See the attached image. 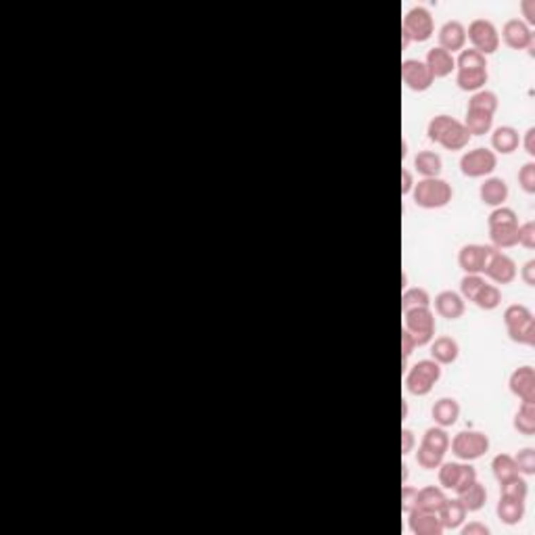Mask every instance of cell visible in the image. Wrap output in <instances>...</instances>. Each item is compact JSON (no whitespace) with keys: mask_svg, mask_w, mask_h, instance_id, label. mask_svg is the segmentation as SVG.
<instances>
[{"mask_svg":"<svg viewBox=\"0 0 535 535\" xmlns=\"http://www.w3.org/2000/svg\"><path fill=\"white\" fill-rule=\"evenodd\" d=\"M412 199L422 209H441L454 199V189L443 178H422L412 189Z\"/></svg>","mask_w":535,"mask_h":535,"instance_id":"6da1fadb","label":"cell"},{"mask_svg":"<svg viewBox=\"0 0 535 535\" xmlns=\"http://www.w3.org/2000/svg\"><path fill=\"white\" fill-rule=\"evenodd\" d=\"M441 379V366L435 360H418L405 374V389L414 398H424Z\"/></svg>","mask_w":535,"mask_h":535,"instance_id":"7a4b0ae2","label":"cell"},{"mask_svg":"<svg viewBox=\"0 0 535 535\" xmlns=\"http://www.w3.org/2000/svg\"><path fill=\"white\" fill-rule=\"evenodd\" d=\"M403 331L414 339L416 347H424L435 336V314L431 308H414L403 312Z\"/></svg>","mask_w":535,"mask_h":535,"instance_id":"3957f363","label":"cell"},{"mask_svg":"<svg viewBox=\"0 0 535 535\" xmlns=\"http://www.w3.org/2000/svg\"><path fill=\"white\" fill-rule=\"evenodd\" d=\"M467 40H470L472 49L477 53L485 55H493L500 49V34L498 27L493 25V21L485 19V17H477L468 23Z\"/></svg>","mask_w":535,"mask_h":535,"instance_id":"277c9868","label":"cell"},{"mask_svg":"<svg viewBox=\"0 0 535 535\" xmlns=\"http://www.w3.org/2000/svg\"><path fill=\"white\" fill-rule=\"evenodd\" d=\"M452 454L465 462L481 458L489 450V437L481 431H460L450 439Z\"/></svg>","mask_w":535,"mask_h":535,"instance_id":"5b68a950","label":"cell"},{"mask_svg":"<svg viewBox=\"0 0 535 535\" xmlns=\"http://www.w3.org/2000/svg\"><path fill=\"white\" fill-rule=\"evenodd\" d=\"M496 165H498L496 153L489 149H483V146L467 151L460 157V172L467 178H485L496 170Z\"/></svg>","mask_w":535,"mask_h":535,"instance_id":"8992f818","label":"cell"},{"mask_svg":"<svg viewBox=\"0 0 535 535\" xmlns=\"http://www.w3.org/2000/svg\"><path fill=\"white\" fill-rule=\"evenodd\" d=\"M401 30L410 36L412 42H427L435 32L433 15L424 6H412L403 17Z\"/></svg>","mask_w":535,"mask_h":535,"instance_id":"52a82bcc","label":"cell"},{"mask_svg":"<svg viewBox=\"0 0 535 535\" xmlns=\"http://www.w3.org/2000/svg\"><path fill=\"white\" fill-rule=\"evenodd\" d=\"M401 80L412 92H424L435 82L431 69L420 59H405L401 63Z\"/></svg>","mask_w":535,"mask_h":535,"instance_id":"ba28073f","label":"cell"},{"mask_svg":"<svg viewBox=\"0 0 535 535\" xmlns=\"http://www.w3.org/2000/svg\"><path fill=\"white\" fill-rule=\"evenodd\" d=\"M493 251L496 247L491 245H477V243L465 245L458 253V266L465 270V274H483Z\"/></svg>","mask_w":535,"mask_h":535,"instance_id":"9c48e42d","label":"cell"},{"mask_svg":"<svg viewBox=\"0 0 535 535\" xmlns=\"http://www.w3.org/2000/svg\"><path fill=\"white\" fill-rule=\"evenodd\" d=\"M483 274L489 280L498 282V284H510L517 278V264H515V260L510 256H506L500 249H496L491 253L485 270H483Z\"/></svg>","mask_w":535,"mask_h":535,"instance_id":"30bf717a","label":"cell"},{"mask_svg":"<svg viewBox=\"0 0 535 535\" xmlns=\"http://www.w3.org/2000/svg\"><path fill=\"white\" fill-rule=\"evenodd\" d=\"M502 38L504 44L512 51L534 49V34L523 19H508L502 27Z\"/></svg>","mask_w":535,"mask_h":535,"instance_id":"8fae6325","label":"cell"},{"mask_svg":"<svg viewBox=\"0 0 535 535\" xmlns=\"http://www.w3.org/2000/svg\"><path fill=\"white\" fill-rule=\"evenodd\" d=\"M408 527L414 535H441L443 534V525L439 521L437 512H429V510H420V508H412L408 515Z\"/></svg>","mask_w":535,"mask_h":535,"instance_id":"7c38bea8","label":"cell"},{"mask_svg":"<svg viewBox=\"0 0 535 535\" xmlns=\"http://www.w3.org/2000/svg\"><path fill=\"white\" fill-rule=\"evenodd\" d=\"M439 49L448 51L450 55L456 53V51H465V44H467V27L462 21L458 19H452V21H446L441 27H439Z\"/></svg>","mask_w":535,"mask_h":535,"instance_id":"4fadbf2b","label":"cell"},{"mask_svg":"<svg viewBox=\"0 0 535 535\" xmlns=\"http://www.w3.org/2000/svg\"><path fill=\"white\" fill-rule=\"evenodd\" d=\"M510 394L521 401H535V370L531 366H519L508 379Z\"/></svg>","mask_w":535,"mask_h":535,"instance_id":"5bb4252c","label":"cell"},{"mask_svg":"<svg viewBox=\"0 0 535 535\" xmlns=\"http://www.w3.org/2000/svg\"><path fill=\"white\" fill-rule=\"evenodd\" d=\"M435 312L437 316L446 318V320H458L465 314V299L456 293V291H441L437 293L435 301Z\"/></svg>","mask_w":535,"mask_h":535,"instance_id":"9a60e30c","label":"cell"},{"mask_svg":"<svg viewBox=\"0 0 535 535\" xmlns=\"http://www.w3.org/2000/svg\"><path fill=\"white\" fill-rule=\"evenodd\" d=\"M437 515H439V521L443 525V531H456L467 521L468 512L467 508H465V504L458 498H452V500L448 498L443 502V506L437 510Z\"/></svg>","mask_w":535,"mask_h":535,"instance_id":"2e32d148","label":"cell"},{"mask_svg":"<svg viewBox=\"0 0 535 535\" xmlns=\"http://www.w3.org/2000/svg\"><path fill=\"white\" fill-rule=\"evenodd\" d=\"M460 355V345L452 336H437L431 341V360H435L439 366L454 364Z\"/></svg>","mask_w":535,"mask_h":535,"instance_id":"e0dca14e","label":"cell"},{"mask_svg":"<svg viewBox=\"0 0 535 535\" xmlns=\"http://www.w3.org/2000/svg\"><path fill=\"white\" fill-rule=\"evenodd\" d=\"M431 416L437 427H443V429L454 427L460 418V403L454 398H439L433 403Z\"/></svg>","mask_w":535,"mask_h":535,"instance_id":"ac0fdd59","label":"cell"},{"mask_svg":"<svg viewBox=\"0 0 535 535\" xmlns=\"http://www.w3.org/2000/svg\"><path fill=\"white\" fill-rule=\"evenodd\" d=\"M424 63L431 69V73H433L435 80H437V77H448V75L456 69V59H454V55H450L448 51H443V49H439V46H435V49H431V51L427 53Z\"/></svg>","mask_w":535,"mask_h":535,"instance_id":"d6986e66","label":"cell"},{"mask_svg":"<svg viewBox=\"0 0 535 535\" xmlns=\"http://www.w3.org/2000/svg\"><path fill=\"white\" fill-rule=\"evenodd\" d=\"M508 184L502 178H487L479 189V197L489 207H502L504 201L508 199Z\"/></svg>","mask_w":535,"mask_h":535,"instance_id":"ffe728a7","label":"cell"},{"mask_svg":"<svg viewBox=\"0 0 535 535\" xmlns=\"http://www.w3.org/2000/svg\"><path fill=\"white\" fill-rule=\"evenodd\" d=\"M498 519L506 525H517L523 521L525 517V500H515V498H506V496H500V502H498Z\"/></svg>","mask_w":535,"mask_h":535,"instance_id":"44dd1931","label":"cell"},{"mask_svg":"<svg viewBox=\"0 0 535 535\" xmlns=\"http://www.w3.org/2000/svg\"><path fill=\"white\" fill-rule=\"evenodd\" d=\"M414 168L422 178H439L443 170V161H441V155L435 151H420L414 157Z\"/></svg>","mask_w":535,"mask_h":535,"instance_id":"7402d4cb","label":"cell"},{"mask_svg":"<svg viewBox=\"0 0 535 535\" xmlns=\"http://www.w3.org/2000/svg\"><path fill=\"white\" fill-rule=\"evenodd\" d=\"M519 144H521V138H519V132L512 126H500L491 134V146H493L496 153L510 155L519 149Z\"/></svg>","mask_w":535,"mask_h":535,"instance_id":"603a6c76","label":"cell"},{"mask_svg":"<svg viewBox=\"0 0 535 535\" xmlns=\"http://www.w3.org/2000/svg\"><path fill=\"white\" fill-rule=\"evenodd\" d=\"M489 241H491V247H496V249H510V247L519 245V222L504 224V226H491Z\"/></svg>","mask_w":535,"mask_h":535,"instance_id":"cb8c5ba5","label":"cell"},{"mask_svg":"<svg viewBox=\"0 0 535 535\" xmlns=\"http://www.w3.org/2000/svg\"><path fill=\"white\" fill-rule=\"evenodd\" d=\"M446 493L441 487L437 485H427L422 489H418V496H416V506L414 508H420V510H429V512H437L443 502H446Z\"/></svg>","mask_w":535,"mask_h":535,"instance_id":"d4e9b609","label":"cell"},{"mask_svg":"<svg viewBox=\"0 0 535 535\" xmlns=\"http://www.w3.org/2000/svg\"><path fill=\"white\" fill-rule=\"evenodd\" d=\"M489 75L487 69H458L456 71V84L465 92H479L487 84Z\"/></svg>","mask_w":535,"mask_h":535,"instance_id":"484cf974","label":"cell"},{"mask_svg":"<svg viewBox=\"0 0 535 535\" xmlns=\"http://www.w3.org/2000/svg\"><path fill=\"white\" fill-rule=\"evenodd\" d=\"M468 142H470V134H468V130L465 128V124L456 120V122L448 128V132L439 138L437 144H441V146L448 149V151H462V149H467Z\"/></svg>","mask_w":535,"mask_h":535,"instance_id":"4316f807","label":"cell"},{"mask_svg":"<svg viewBox=\"0 0 535 535\" xmlns=\"http://www.w3.org/2000/svg\"><path fill=\"white\" fill-rule=\"evenodd\" d=\"M458 500L465 504L467 512H479V510L485 506V502H487V489H485V485L479 483V479H477V481L468 487L467 491H462V493L458 496Z\"/></svg>","mask_w":535,"mask_h":535,"instance_id":"83f0119b","label":"cell"},{"mask_svg":"<svg viewBox=\"0 0 535 535\" xmlns=\"http://www.w3.org/2000/svg\"><path fill=\"white\" fill-rule=\"evenodd\" d=\"M515 429L521 435L531 437L535 433V401H521L515 414Z\"/></svg>","mask_w":535,"mask_h":535,"instance_id":"f1b7e54d","label":"cell"},{"mask_svg":"<svg viewBox=\"0 0 535 535\" xmlns=\"http://www.w3.org/2000/svg\"><path fill=\"white\" fill-rule=\"evenodd\" d=\"M493 126V115L485 113V111H474L467 109V120H465V128L470 136H483L491 130Z\"/></svg>","mask_w":535,"mask_h":535,"instance_id":"f546056e","label":"cell"},{"mask_svg":"<svg viewBox=\"0 0 535 535\" xmlns=\"http://www.w3.org/2000/svg\"><path fill=\"white\" fill-rule=\"evenodd\" d=\"M472 303H474L477 308L485 310V312H491V310H496V308L502 303V291H500L496 284L485 282V284L481 287V291L477 293V297L472 299Z\"/></svg>","mask_w":535,"mask_h":535,"instance_id":"4dcf8cb0","label":"cell"},{"mask_svg":"<svg viewBox=\"0 0 535 535\" xmlns=\"http://www.w3.org/2000/svg\"><path fill=\"white\" fill-rule=\"evenodd\" d=\"M414 308H431V295L422 287L405 289L401 295V312L414 310Z\"/></svg>","mask_w":535,"mask_h":535,"instance_id":"1f68e13d","label":"cell"},{"mask_svg":"<svg viewBox=\"0 0 535 535\" xmlns=\"http://www.w3.org/2000/svg\"><path fill=\"white\" fill-rule=\"evenodd\" d=\"M506 331H508V336H510L515 343H519V345H529V347H534L535 345L534 316H529L527 320H523V322H519V325H515V327H508Z\"/></svg>","mask_w":535,"mask_h":535,"instance_id":"d6a6232c","label":"cell"},{"mask_svg":"<svg viewBox=\"0 0 535 535\" xmlns=\"http://www.w3.org/2000/svg\"><path fill=\"white\" fill-rule=\"evenodd\" d=\"M420 443L427 446V448H433V450H437L441 454H446L450 450V435H448V431L443 427H431V429L424 431Z\"/></svg>","mask_w":535,"mask_h":535,"instance_id":"836d02e7","label":"cell"},{"mask_svg":"<svg viewBox=\"0 0 535 535\" xmlns=\"http://www.w3.org/2000/svg\"><path fill=\"white\" fill-rule=\"evenodd\" d=\"M491 472L493 477L498 479V483L519 474V468H517V462H515V456L510 454H498L493 460H491Z\"/></svg>","mask_w":535,"mask_h":535,"instance_id":"e575fe53","label":"cell"},{"mask_svg":"<svg viewBox=\"0 0 535 535\" xmlns=\"http://www.w3.org/2000/svg\"><path fill=\"white\" fill-rule=\"evenodd\" d=\"M467 109L485 111V113L493 115V113H496V109H498V96H496V92H491V90H479V92H472V96L468 99Z\"/></svg>","mask_w":535,"mask_h":535,"instance_id":"d590c367","label":"cell"},{"mask_svg":"<svg viewBox=\"0 0 535 535\" xmlns=\"http://www.w3.org/2000/svg\"><path fill=\"white\" fill-rule=\"evenodd\" d=\"M527 493H529V487H527V481L521 477V472L500 483V496L515 498V500H527Z\"/></svg>","mask_w":535,"mask_h":535,"instance_id":"8d00e7d4","label":"cell"},{"mask_svg":"<svg viewBox=\"0 0 535 535\" xmlns=\"http://www.w3.org/2000/svg\"><path fill=\"white\" fill-rule=\"evenodd\" d=\"M437 468H439V472H437L439 487L454 491V487L460 479V472H462V465L460 462H441Z\"/></svg>","mask_w":535,"mask_h":535,"instance_id":"74e56055","label":"cell"},{"mask_svg":"<svg viewBox=\"0 0 535 535\" xmlns=\"http://www.w3.org/2000/svg\"><path fill=\"white\" fill-rule=\"evenodd\" d=\"M443 456H446V454H441V452H437V450H433V448H427V446H422V443H420L418 450H416V462H418V467L424 468V470H435V468L443 462Z\"/></svg>","mask_w":535,"mask_h":535,"instance_id":"f35d334b","label":"cell"},{"mask_svg":"<svg viewBox=\"0 0 535 535\" xmlns=\"http://www.w3.org/2000/svg\"><path fill=\"white\" fill-rule=\"evenodd\" d=\"M456 69H487V59L474 49H467V51H460L456 59Z\"/></svg>","mask_w":535,"mask_h":535,"instance_id":"ab89813d","label":"cell"},{"mask_svg":"<svg viewBox=\"0 0 535 535\" xmlns=\"http://www.w3.org/2000/svg\"><path fill=\"white\" fill-rule=\"evenodd\" d=\"M454 122H456V118H452V115H443V113H441V115H435V118L429 122V126H427L429 140H433V142H439V138L448 132V128H450Z\"/></svg>","mask_w":535,"mask_h":535,"instance_id":"60d3db41","label":"cell"},{"mask_svg":"<svg viewBox=\"0 0 535 535\" xmlns=\"http://www.w3.org/2000/svg\"><path fill=\"white\" fill-rule=\"evenodd\" d=\"M483 284H485V278L481 274H465V278L460 280V297L472 301Z\"/></svg>","mask_w":535,"mask_h":535,"instance_id":"b9f144b4","label":"cell"},{"mask_svg":"<svg viewBox=\"0 0 535 535\" xmlns=\"http://www.w3.org/2000/svg\"><path fill=\"white\" fill-rule=\"evenodd\" d=\"M519 222V218H517V211L515 209H510V207H496L491 213H489V218H487V226L491 228V226H504V224H517Z\"/></svg>","mask_w":535,"mask_h":535,"instance_id":"7bdbcfd3","label":"cell"},{"mask_svg":"<svg viewBox=\"0 0 535 535\" xmlns=\"http://www.w3.org/2000/svg\"><path fill=\"white\" fill-rule=\"evenodd\" d=\"M529 316H534V314H531V310H529L527 306H523V303H512V306H508V308L504 310V325H506V329H508V327H515V325L527 320Z\"/></svg>","mask_w":535,"mask_h":535,"instance_id":"ee69618b","label":"cell"},{"mask_svg":"<svg viewBox=\"0 0 535 535\" xmlns=\"http://www.w3.org/2000/svg\"><path fill=\"white\" fill-rule=\"evenodd\" d=\"M515 462H517V468L519 472L523 474H535V450L534 448H523L517 456H515Z\"/></svg>","mask_w":535,"mask_h":535,"instance_id":"f6af8a7d","label":"cell"},{"mask_svg":"<svg viewBox=\"0 0 535 535\" xmlns=\"http://www.w3.org/2000/svg\"><path fill=\"white\" fill-rule=\"evenodd\" d=\"M519 184L527 195L535 193V163L527 161L521 170H519Z\"/></svg>","mask_w":535,"mask_h":535,"instance_id":"bcb514c9","label":"cell"},{"mask_svg":"<svg viewBox=\"0 0 535 535\" xmlns=\"http://www.w3.org/2000/svg\"><path fill=\"white\" fill-rule=\"evenodd\" d=\"M519 245L525 249H535V222L529 220L525 224H519Z\"/></svg>","mask_w":535,"mask_h":535,"instance_id":"7dc6e473","label":"cell"},{"mask_svg":"<svg viewBox=\"0 0 535 535\" xmlns=\"http://www.w3.org/2000/svg\"><path fill=\"white\" fill-rule=\"evenodd\" d=\"M474 481H477V470H474V467H470L468 462L467 465H462V472H460V479H458V483H456V487H454V493L460 496L462 491H467Z\"/></svg>","mask_w":535,"mask_h":535,"instance_id":"c3c4849f","label":"cell"},{"mask_svg":"<svg viewBox=\"0 0 535 535\" xmlns=\"http://www.w3.org/2000/svg\"><path fill=\"white\" fill-rule=\"evenodd\" d=\"M416 496H418V489L412 487V485H403L401 489V512L408 515L414 506H416Z\"/></svg>","mask_w":535,"mask_h":535,"instance_id":"681fc988","label":"cell"},{"mask_svg":"<svg viewBox=\"0 0 535 535\" xmlns=\"http://www.w3.org/2000/svg\"><path fill=\"white\" fill-rule=\"evenodd\" d=\"M414 178H412V172L410 170H401V197H408L412 195V189H414Z\"/></svg>","mask_w":535,"mask_h":535,"instance_id":"f907efd6","label":"cell"},{"mask_svg":"<svg viewBox=\"0 0 535 535\" xmlns=\"http://www.w3.org/2000/svg\"><path fill=\"white\" fill-rule=\"evenodd\" d=\"M416 349L414 345V339L410 336L408 331H401V353H403V360H408L412 355V351Z\"/></svg>","mask_w":535,"mask_h":535,"instance_id":"816d5d0a","label":"cell"},{"mask_svg":"<svg viewBox=\"0 0 535 535\" xmlns=\"http://www.w3.org/2000/svg\"><path fill=\"white\" fill-rule=\"evenodd\" d=\"M414 448V433L410 429H401V454H410Z\"/></svg>","mask_w":535,"mask_h":535,"instance_id":"f5cc1de1","label":"cell"},{"mask_svg":"<svg viewBox=\"0 0 535 535\" xmlns=\"http://www.w3.org/2000/svg\"><path fill=\"white\" fill-rule=\"evenodd\" d=\"M462 534L465 535H487L489 534V527H485L483 523H468L462 527Z\"/></svg>","mask_w":535,"mask_h":535,"instance_id":"db71d44e","label":"cell"},{"mask_svg":"<svg viewBox=\"0 0 535 535\" xmlns=\"http://www.w3.org/2000/svg\"><path fill=\"white\" fill-rule=\"evenodd\" d=\"M534 272H535V260H529L523 270H521V278L525 280V284H529V287H534L535 284V278H534Z\"/></svg>","mask_w":535,"mask_h":535,"instance_id":"11a10c76","label":"cell"},{"mask_svg":"<svg viewBox=\"0 0 535 535\" xmlns=\"http://www.w3.org/2000/svg\"><path fill=\"white\" fill-rule=\"evenodd\" d=\"M535 128H529L527 132H525V140H523V146H525V153L529 155V157H535Z\"/></svg>","mask_w":535,"mask_h":535,"instance_id":"9f6ffc18","label":"cell"},{"mask_svg":"<svg viewBox=\"0 0 535 535\" xmlns=\"http://www.w3.org/2000/svg\"><path fill=\"white\" fill-rule=\"evenodd\" d=\"M521 8H523V13H525V17H527V23H529V25H535L534 0H525V2L521 4Z\"/></svg>","mask_w":535,"mask_h":535,"instance_id":"6f0895ef","label":"cell"}]
</instances>
